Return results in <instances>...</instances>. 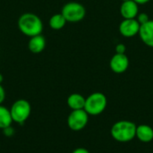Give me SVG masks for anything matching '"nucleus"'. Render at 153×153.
Wrapping results in <instances>:
<instances>
[{
  "mask_svg": "<svg viewBox=\"0 0 153 153\" xmlns=\"http://www.w3.org/2000/svg\"><path fill=\"white\" fill-rule=\"evenodd\" d=\"M17 26L19 30L29 38L39 35L43 30L41 19L33 13H22L18 19Z\"/></svg>",
  "mask_w": 153,
  "mask_h": 153,
  "instance_id": "f257e3e1",
  "label": "nucleus"
},
{
  "mask_svg": "<svg viewBox=\"0 0 153 153\" xmlns=\"http://www.w3.org/2000/svg\"><path fill=\"white\" fill-rule=\"evenodd\" d=\"M137 126L129 120H120L116 122L111 129L110 134L118 143H129L135 138Z\"/></svg>",
  "mask_w": 153,
  "mask_h": 153,
  "instance_id": "f03ea898",
  "label": "nucleus"
},
{
  "mask_svg": "<svg viewBox=\"0 0 153 153\" xmlns=\"http://www.w3.org/2000/svg\"><path fill=\"white\" fill-rule=\"evenodd\" d=\"M108 100L102 92H93L85 100L84 110L89 116H99L103 113L107 108Z\"/></svg>",
  "mask_w": 153,
  "mask_h": 153,
  "instance_id": "7ed1b4c3",
  "label": "nucleus"
},
{
  "mask_svg": "<svg viewBox=\"0 0 153 153\" xmlns=\"http://www.w3.org/2000/svg\"><path fill=\"white\" fill-rule=\"evenodd\" d=\"M10 112L13 121L16 124L22 125L28 120L30 116L31 106L30 102L26 100H17L11 106Z\"/></svg>",
  "mask_w": 153,
  "mask_h": 153,
  "instance_id": "20e7f679",
  "label": "nucleus"
},
{
  "mask_svg": "<svg viewBox=\"0 0 153 153\" xmlns=\"http://www.w3.org/2000/svg\"><path fill=\"white\" fill-rule=\"evenodd\" d=\"M61 13L68 22H78L82 21L86 14L84 6L77 2H70L65 4L61 11Z\"/></svg>",
  "mask_w": 153,
  "mask_h": 153,
  "instance_id": "39448f33",
  "label": "nucleus"
},
{
  "mask_svg": "<svg viewBox=\"0 0 153 153\" xmlns=\"http://www.w3.org/2000/svg\"><path fill=\"white\" fill-rule=\"evenodd\" d=\"M89 122V114L84 109L72 110L67 117L68 127L74 132L82 130Z\"/></svg>",
  "mask_w": 153,
  "mask_h": 153,
  "instance_id": "423d86ee",
  "label": "nucleus"
},
{
  "mask_svg": "<svg viewBox=\"0 0 153 153\" xmlns=\"http://www.w3.org/2000/svg\"><path fill=\"white\" fill-rule=\"evenodd\" d=\"M141 24L136 19H124L119 25L120 33L126 38H132L139 33Z\"/></svg>",
  "mask_w": 153,
  "mask_h": 153,
  "instance_id": "0eeeda50",
  "label": "nucleus"
},
{
  "mask_svg": "<svg viewBox=\"0 0 153 153\" xmlns=\"http://www.w3.org/2000/svg\"><path fill=\"white\" fill-rule=\"evenodd\" d=\"M111 70L116 74L125 73L129 66V59L126 54H117L116 53L109 63Z\"/></svg>",
  "mask_w": 153,
  "mask_h": 153,
  "instance_id": "6e6552de",
  "label": "nucleus"
},
{
  "mask_svg": "<svg viewBox=\"0 0 153 153\" xmlns=\"http://www.w3.org/2000/svg\"><path fill=\"white\" fill-rule=\"evenodd\" d=\"M120 13L124 19H135L139 14L138 4L134 0L123 2L120 7Z\"/></svg>",
  "mask_w": 153,
  "mask_h": 153,
  "instance_id": "1a4fd4ad",
  "label": "nucleus"
},
{
  "mask_svg": "<svg viewBox=\"0 0 153 153\" xmlns=\"http://www.w3.org/2000/svg\"><path fill=\"white\" fill-rule=\"evenodd\" d=\"M139 35L146 46L153 48V20H149L145 23L141 24Z\"/></svg>",
  "mask_w": 153,
  "mask_h": 153,
  "instance_id": "9d476101",
  "label": "nucleus"
},
{
  "mask_svg": "<svg viewBox=\"0 0 153 153\" xmlns=\"http://www.w3.org/2000/svg\"><path fill=\"white\" fill-rule=\"evenodd\" d=\"M46 48V39L43 35L39 34L30 38L28 42V48L33 54L41 53Z\"/></svg>",
  "mask_w": 153,
  "mask_h": 153,
  "instance_id": "9b49d317",
  "label": "nucleus"
},
{
  "mask_svg": "<svg viewBox=\"0 0 153 153\" xmlns=\"http://www.w3.org/2000/svg\"><path fill=\"white\" fill-rule=\"evenodd\" d=\"M135 137L142 143H148L153 140V128L148 125H140L136 128Z\"/></svg>",
  "mask_w": 153,
  "mask_h": 153,
  "instance_id": "f8f14e48",
  "label": "nucleus"
},
{
  "mask_svg": "<svg viewBox=\"0 0 153 153\" xmlns=\"http://www.w3.org/2000/svg\"><path fill=\"white\" fill-rule=\"evenodd\" d=\"M85 100L82 94L79 93H72L67 98V106L72 110H78V109H83L85 105Z\"/></svg>",
  "mask_w": 153,
  "mask_h": 153,
  "instance_id": "ddd939ff",
  "label": "nucleus"
},
{
  "mask_svg": "<svg viewBox=\"0 0 153 153\" xmlns=\"http://www.w3.org/2000/svg\"><path fill=\"white\" fill-rule=\"evenodd\" d=\"M13 122L10 109L3 105H0V129L3 130L8 126H11Z\"/></svg>",
  "mask_w": 153,
  "mask_h": 153,
  "instance_id": "4468645a",
  "label": "nucleus"
},
{
  "mask_svg": "<svg viewBox=\"0 0 153 153\" xmlns=\"http://www.w3.org/2000/svg\"><path fill=\"white\" fill-rule=\"evenodd\" d=\"M49 26L51 29L55 30H59L61 29H63L65 25V23L67 22L65 18L63 16V14L60 13H56L54 15H52L49 19Z\"/></svg>",
  "mask_w": 153,
  "mask_h": 153,
  "instance_id": "2eb2a0df",
  "label": "nucleus"
},
{
  "mask_svg": "<svg viewBox=\"0 0 153 153\" xmlns=\"http://www.w3.org/2000/svg\"><path fill=\"white\" fill-rule=\"evenodd\" d=\"M138 22H139V23L140 24H143V23H145L146 22H148L149 20H150V18H149V16L146 14V13H139L138 15H137V19H136Z\"/></svg>",
  "mask_w": 153,
  "mask_h": 153,
  "instance_id": "dca6fc26",
  "label": "nucleus"
},
{
  "mask_svg": "<svg viewBox=\"0 0 153 153\" xmlns=\"http://www.w3.org/2000/svg\"><path fill=\"white\" fill-rule=\"evenodd\" d=\"M3 133H4V134L5 136L11 137V136H13V134H14V129H13V128L12 127V126H8V127L3 129Z\"/></svg>",
  "mask_w": 153,
  "mask_h": 153,
  "instance_id": "f3484780",
  "label": "nucleus"
},
{
  "mask_svg": "<svg viewBox=\"0 0 153 153\" xmlns=\"http://www.w3.org/2000/svg\"><path fill=\"white\" fill-rule=\"evenodd\" d=\"M126 49V46H125L124 44H122V43L117 44V47H116V52H117V54H125Z\"/></svg>",
  "mask_w": 153,
  "mask_h": 153,
  "instance_id": "a211bd4d",
  "label": "nucleus"
},
{
  "mask_svg": "<svg viewBox=\"0 0 153 153\" xmlns=\"http://www.w3.org/2000/svg\"><path fill=\"white\" fill-rule=\"evenodd\" d=\"M4 100H5V91L4 87L0 84V105H2Z\"/></svg>",
  "mask_w": 153,
  "mask_h": 153,
  "instance_id": "6ab92c4d",
  "label": "nucleus"
},
{
  "mask_svg": "<svg viewBox=\"0 0 153 153\" xmlns=\"http://www.w3.org/2000/svg\"><path fill=\"white\" fill-rule=\"evenodd\" d=\"M72 153H90V152L87 149H85V148L79 147V148H76L75 150H74Z\"/></svg>",
  "mask_w": 153,
  "mask_h": 153,
  "instance_id": "aec40b11",
  "label": "nucleus"
},
{
  "mask_svg": "<svg viewBox=\"0 0 153 153\" xmlns=\"http://www.w3.org/2000/svg\"><path fill=\"white\" fill-rule=\"evenodd\" d=\"M134 2H136L138 4H146L148 3L150 0H134Z\"/></svg>",
  "mask_w": 153,
  "mask_h": 153,
  "instance_id": "412c9836",
  "label": "nucleus"
},
{
  "mask_svg": "<svg viewBox=\"0 0 153 153\" xmlns=\"http://www.w3.org/2000/svg\"><path fill=\"white\" fill-rule=\"evenodd\" d=\"M3 81H4V77H3L2 74H0V84H2Z\"/></svg>",
  "mask_w": 153,
  "mask_h": 153,
  "instance_id": "4be33fe9",
  "label": "nucleus"
},
{
  "mask_svg": "<svg viewBox=\"0 0 153 153\" xmlns=\"http://www.w3.org/2000/svg\"><path fill=\"white\" fill-rule=\"evenodd\" d=\"M123 2H126V1H128V0H122Z\"/></svg>",
  "mask_w": 153,
  "mask_h": 153,
  "instance_id": "5701e85b",
  "label": "nucleus"
}]
</instances>
